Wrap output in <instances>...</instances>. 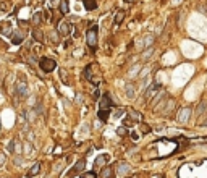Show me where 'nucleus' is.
<instances>
[{
    "instance_id": "f257e3e1",
    "label": "nucleus",
    "mask_w": 207,
    "mask_h": 178,
    "mask_svg": "<svg viewBox=\"0 0 207 178\" xmlns=\"http://www.w3.org/2000/svg\"><path fill=\"white\" fill-rule=\"evenodd\" d=\"M86 41H88V46L91 47V50L94 52L96 46H97V26H91L86 33Z\"/></svg>"
},
{
    "instance_id": "f03ea898",
    "label": "nucleus",
    "mask_w": 207,
    "mask_h": 178,
    "mask_svg": "<svg viewBox=\"0 0 207 178\" xmlns=\"http://www.w3.org/2000/svg\"><path fill=\"white\" fill-rule=\"evenodd\" d=\"M39 67H41V70H42L44 73H52V71L55 70V67H57V63H55L54 59L44 57V59L39 60Z\"/></svg>"
},
{
    "instance_id": "7ed1b4c3",
    "label": "nucleus",
    "mask_w": 207,
    "mask_h": 178,
    "mask_svg": "<svg viewBox=\"0 0 207 178\" xmlns=\"http://www.w3.org/2000/svg\"><path fill=\"white\" fill-rule=\"evenodd\" d=\"M16 94H18L20 99H26L28 96H29V88H28V84L25 81H21V83L16 84Z\"/></svg>"
},
{
    "instance_id": "20e7f679",
    "label": "nucleus",
    "mask_w": 207,
    "mask_h": 178,
    "mask_svg": "<svg viewBox=\"0 0 207 178\" xmlns=\"http://www.w3.org/2000/svg\"><path fill=\"white\" fill-rule=\"evenodd\" d=\"M189 115H191V109H189V107H183V109H180V112H178L177 120L180 123H186V122H188V118H189Z\"/></svg>"
},
{
    "instance_id": "39448f33",
    "label": "nucleus",
    "mask_w": 207,
    "mask_h": 178,
    "mask_svg": "<svg viewBox=\"0 0 207 178\" xmlns=\"http://www.w3.org/2000/svg\"><path fill=\"white\" fill-rule=\"evenodd\" d=\"M159 89H160V84H159V83H154L151 88H147V91H146V99H152Z\"/></svg>"
},
{
    "instance_id": "423d86ee",
    "label": "nucleus",
    "mask_w": 207,
    "mask_h": 178,
    "mask_svg": "<svg viewBox=\"0 0 207 178\" xmlns=\"http://www.w3.org/2000/svg\"><path fill=\"white\" fill-rule=\"evenodd\" d=\"M112 107V99H110V94H104L101 99V109H110Z\"/></svg>"
},
{
    "instance_id": "0eeeda50",
    "label": "nucleus",
    "mask_w": 207,
    "mask_h": 178,
    "mask_svg": "<svg viewBox=\"0 0 207 178\" xmlns=\"http://www.w3.org/2000/svg\"><path fill=\"white\" fill-rule=\"evenodd\" d=\"M23 41H25V34H23V33H15V34H12V42L15 44V46H20V44H23Z\"/></svg>"
},
{
    "instance_id": "6e6552de",
    "label": "nucleus",
    "mask_w": 207,
    "mask_h": 178,
    "mask_svg": "<svg viewBox=\"0 0 207 178\" xmlns=\"http://www.w3.org/2000/svg\"><path fill=\"white\" fill-rule=\"evenodd\" d=\"M58 75H60V80H62V83L63 84H70V76H68V71L65 70V68H60V70H58Z\"/></svg>"
},
{
    "instance_id": "1a4fd4ad",
    "label": "nucleus",
    "mask_w": 207,
    "mask_h": 178,
    "mask_svg": "<svg viewBox=\"0 0 207 178\" xmlns=\"http://www.w3.org/2000/svg\"><path fill=\"white\" fill-rule=\"evenodd\" d=\"M115 172H113L112 167H105L104 170H101V178H113Z\"/></svg>"
},
{
    "instance_id": "9d476101",
    "label": "nucleus",
    "mask_w": 207,
    "mask_h": 178,
    "mask_svg": "<svg viewBox=\"0 0 207 178\" xmlns=\"http://www.w3.org/2000/svg\"><path fill=\"white\" fill-rule=\"evenodd\" d=\"M58 34H62V36H68L70 34V26H68V23H60V26L57 28Z\"/></svg>"
},
{
    "instance_id": "9b49d317",
    "label": "nucleus",
    "mask_w": 207,
    "mask_h": 178,
    "mask_svg": "<svg viewBox=\"0 0 207 178\" xmlns=\"http://www.w3.org/2000/svg\"><path fill=\"white\" fill-rule=\"evenodd\" d=\"M83 3H84V8L89 10V12L97 8V0H83Z\"/></svg>"
},
{
    "instance_id": "f8f14e48",
    "label": "nucleus",
    "mask_w": 207,
    "mask_h": 178,
    "mask_svg": "<svg viewBox=\"0 0 207 178\" xmlns=\"http://www.w3.org/2000/svg\"><path fill=\"white\" fill-rule=\"evenodd\" d=\"M33 37L37 41V42H44V34L39 28H34L33 29Z\"/></svg>"
},
{
    "instance_id": "ddd939ff",
    "label": "nucleus",
    "mask_w": 207,
    "mask_h": 178,
    "mask_svg": "<svg viewBox=\"0 0 207 178\" xmlns=\"http://www.w3.org/2000/svg\"><path fill=\"white\" fill-rule=\"evenodd\" d=\"M97 117L102 120V122H107V118L110 117V109H101L97 114Z\"/></svg>"
},
{
    "instance_id": "4468645a",
    "label": "nucleus",
    "mask_w": 207,
    "mask_h": 178,
    "mask_svg": "<svg viewBox=\"0 0 207 178\" xmlns=\"http://www.w3.org/2000/svg\"><path fill=\"white\" fill-rule=\"evenodd\" d=\"M39 170H41V164L39 162H36L33 167L29 169V172H28V177H34V175H37L39 173Z\"/></svg>"
},
{
    "instance_id": "2eb2a0df",
    "label": "nucleus",
    "mask_w": 207,
    "mask_h": 178,
    "mask_svg": "<svg viewBox=\"0 0 207 178\" xmlns=\"http://www.w3.org/2000/svg\"><path fill=\"white\" fill-rule=\"evenodd\" d=\"M107 160H109V156H101V157H99V159L94 162V167H96V169H101V167L107 162Z\"/></svg>"
},
{
    "instance_id": "dca6fc26",
    "label": "nucleus",
    "mask_w": 207,
    "mask_h": 178,
    "mask_svg": "<svg viewBox=\"0 0 207 178\" xmlns=\"http://www.w3.org/2000/svg\"><path fill=\"white\" fill-rule=\"evenodd\" d=\"M0 31H2L3 36H12V25H10V23H5Z\"/></svg>"
},
{
    "instance_id": "f3484780",
    "label": "nucleus",
    "mask_w": 207,
    "mask_h": 178,
    "mask_svg": "<svg viewBox=\"0 0 207 178\" xmlns=\"http://www.w3.org/2000/svg\"><path fill=\"white\" fill-rule=\"evenodd\" d=\"M92 67H94V65H89V67H86V70H84V73H83V78H84V80H91L92 78Z\"/></svg>"
},
{
    "instance_id": "a211bd4d",
    "label": "nucleus",
    "mask_w": 207,
    "mask_h": 178,
    "mask_svg": "<svg viewBox=\"0 0 207 178\" xmlns=\"http://www.w3.org/2000/svg\"><path fill=\"white\" fill-rule=\"evenodd\" d=\"M123 20H125V12H123V10H120V12H117V16H115V25L118 26L120 23L123 21Z\"/></svg>"
},
{
    "instance_id": "6ab92c4d",
    "label": "nucleus",
    "mask_w": 207,
    "mask_h": 178,
    "mask_svg": "<svg viewBox=\"0 0 207 178\" xmlns=\"http://www.w3.org/2000/svg\"><path fill=\"white\" fill-rule=\"evenodd\" d=\"M84 167H86V160H84V159H81V160H79V162L76 164V165L73 167V172H81V170L84 169Z\"/></svg>"
},
{
    "instance_id": "aec40b11",
    "label": "nucleus",
    "mask_w": 207,
    "mask_h": 178,
    "mask_svg": "<svg viewBox=\"0 0 207 178\" xmlns=\"http://www.w3.org/2000/svg\"><path fill=\"white\" fill-rule=\"evenodd\" d=\"M128 114H130V117L134 118V120H141V118H143V115H141L139 112H136L134 109H128Z\"/></svg>"
},
{
    "instance_id": "412c9836",
    "label": "nucleus",
    "mask_w": 207,
    "mask_h": 178,
    "mask_svg": "<svg viewBox=\"0 0 207 178\" xmlns=\"http://www.w3.org/2000/svg\"><path fill=\"white\" fill-rule=\"evenodd\" d=\"M41 21H42V13H36V15L33 16V25L34 26H39Z\"/></svg>"
},
{
    "instance_id": "4be33fe9",
    "label": "nucleus",
    "mask_w": 207,
    "mask_h": 178,
    "mask_svg": "<svg viewBox=\"0 0 207 178\" xmlns=\"http://www.w3.org/2000/svg\"><path fill=\"white\" fill-rule=\"evenodd\" d=\"M60 12L63 13V15L68 13V0H62L60 2Z\"/></svg>"
},
{
    "instance_id": "5701e85b",
    "label": "nucleus",
    "mask_w": 207,
    "mask_h": 178,
    "mask_svg": "<svg viewBox=\"0 0 207 178\" xmlns=\"http://www.w3.org/2000/svg\"><path fill=\"white\" fill-rule=\"evenodd\" d=\"M126 96H128L130 99L134 97V84H128V86H126Z\"/></svg>"
},
{
    "instance_id": "b1692460",
    "label": "nucleus",
    "mask_w": 207,
    "mask_h": 178,
    "mask_svg": "<svg viewBox=\"0 0 207 178\" xmlns=\"http://www.w3.org/2000/svg\"><path fill=\"white\" fill-rule=\"evenodd\" d=\"M79 178H97V173L96 172H84L79 175Z\"/></svg>"
},
{
    "instance_id": "393cba45",
    "label": "nucleus",
    "mask_w": 207,
    "mask_h": 178,
    "mask_svg": "<svg viewBox=\"0 0 207 178\" xmlns=\"http://www.w3.org/2000/svg\"><path fill=\"white\" fill-rule=\"evenodd\" d=\"M141 131H143V135H147V133L152 131V128H151L149 125H144V123H141Z\"/></svg>"
},
{
    "instance_id": "a878e982",
    "label": "nucleus",
    "mask_w": 207,
    "mask_h": 178,
    "mask_svg": "<svg viewBox=\"0 0 207 178\" xmlns=\"http://www.w3.org/2000/svg\"><path fill=\"white\" fill-rule=\"evenodd\" d=\"M49 37H50L52 42H58V31H52Z\"/></svg>"
},
{
    "instance_id": "bb28decb",
    "label": "nucleus",
    "mask_w": 207,
    "mask_h": 178,
    "mask_svg": "<svg viewBox=\"0 0 207 178\" xmlns=\"http://www.w3.org/2000/svg\"><path fill=\"white\" fill-rule=\"evenodd\" d=\"M206 109H207V104H206V102H201L199 107H198V115H201L202 112H206Z\"/></svg>"
},
{
    "instance_id": "cd10ccee",
    "label": "nucleus",
    "mask_w": 207,
    "mask_h": 178,
    "mask_svg": "<svg viewBox=\"0 0 207 178\" xmlns=\"http://www.w3.org/2000/svg\"><path fill=\"white\" fill-rule=\"evenodd\" d=\"M117 131H118V135H120V136H125L126 133H128V131H126V128H118Z\"/></svg>"
},
{
    "instance_id": "c85d7f7f",
    "label": "nucleus",
    "mask_w": 207,
    "mask_h": 178,
    "mask_svg": "<svg viewBox=\"0 0 207 178\" xmlns=\"http://www.w3.org/2000/svg\"><path fill=\"white\" fill-rule=\"evenodd\" d=\"M99 97H101V91L97 89V91L94 92V99H99Z\"/></svg>"
},
{
    "instance_id": "c756f323",
    "label": "nucleus",
    "mask_w": 207,
    "mask_h": 178,
    "mask_svg": "<svg viewBox=\"0 0 207 178\" xmlns=\"http://www.w3.org/2000/svg\"><path fill=\"white\" fill-rule=\"evenodd\" d=\"M206 139H207V136H206Z\"/></svg>"
}]
</instances>
